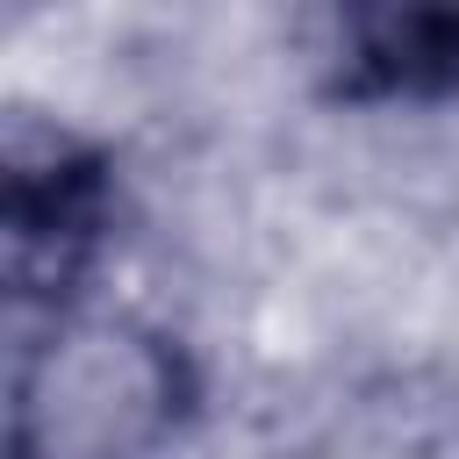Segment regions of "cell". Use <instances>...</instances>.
Instances as JSON below:
<instances>
[{
	"label": "cell",
	"mask_w": 459,
	"mask_h": 459,
	"mask_svg": "<svg viewBox=\"0 0 459 459\" xmlns=\"http://www.w3.org/2000/svg\"><path fill=\"white\" fill-rule=\"evenodd\" d=\"M115 237V165L65 136L14 122L7 129V294L14 316H65L93 280Z\"/></svg>",
	"instance_id": "cell-1"
},
{
	"label": "cell",
	"mask_w": 459,
	"mask_h": 459,
	"mask_svg": "<svg viewBox=\"0 0 459 459\" xmlns=\"http://www.w3.org/2000/svg\"><path fill=\"white\" fill-rule=\"evenodd\" d=\"M316 79L337 108H459V0H359L323 14Z\"/></svg>",
	"instance_id": "cell-2"
},
{
	"label": "cell",
	"mask_w": 459,
	"mask_h": 459,
	"mask_svg": "<svg viewBox=\"0 0 459 459\" xmlns=\"http://www.w3.org/2000/svg\"><path fill=\"white\" fill-rule=\"evenodd\" d=\"M7 459H50V452H36V445H22V437H7Z\"/></svg>",
	"instance_id": "cell-3"
}]
</instances>
